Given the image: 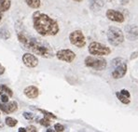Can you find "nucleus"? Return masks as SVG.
<instances>
[{
  "mask_svg": "<svg viewBox=\"0 0 138 132\" xmlns=\"http://www.w3.org/2000/svg\"><path fill=\"white\" fill-rule=\"evenodd\" d=\"M18 39L25 49L31 50L36 55L43 58L53 57V51L51 49V46L46 42L40 41L23 32L18 33Z\"/></svg>",
  "mask_w": 138,
  "mask_h": 132,
  "instance_id": "obj_1",
  "label": "nucleus"
},
{
  "mask_svg": "<svg viewBox=\"0 0 138 132\" xmlns=\"http://www.w3.org/2000/svg\"><path fill=\"white\" fill-rule=\"evenodd\" d=\"M34 28L42 36H52L59 33V25L55 20L44 14L36 11L33 14Z\"/></svg>",
  "mask_w": 138,
  "mask_h": 132,
  "instance_id": "obj_2",
  "label": "nucleus"
},
{
  "mask_svg": "<svg viewBox=\"0 0 138 132\" xmlns=\"http://www.w3.org/2000/svg\"><path fill=\"white\" fill-rule=\"evenodd\" d=\"M111 75L115 79L122 78L127 73V65L125 63V61L121 58L114 59L111 62Z\"/></svg>",
  "mask_w": 138,
  "mask_h": 132,
  "instance_id": "obj_3",
  "label": "nucleus"
},
{
  "mask_svg": "<svg viewBox=\"0 0 138 132\" xmlns=\"http://www.w3.org/2000/svg\"><path fill=\"white\" fill-rule=\"evenodd\" d=\"M107 39L112 46H118L124 41V35L120 28L111 26L107 31Z\"/></svg>",
  "mask_w": 138,
  "mask_h": 132,
  "instance_id": "obj_4",
  "label": "nucleus"
},
{
  "mask_svg": "<svg viewBox=\"0 0 138 132\" xmlns=\"http://www.w3.org/2000/svg\"><path fill=\"white\" fill-rule=\"evenodd\" d=\"M84 63L89 68H92L97 71L105 70V67H106V61L105 59L92 57V56H89V57L86 58L84 61Z\"/></svg>",
  "mask_w": 138,
  "mask_h": 132,
  "instance_id": "obj_5",
  "label": "nucleus"
},
{
  "mask_svg": "<svg viewBox=\"0 0 138 132\" xmlns=\"http://www.w3.org/2000/svg\"><path fill=\"white\" fill-rule=\"evenodd\" d=\"M89 52L94 56H106L111 53V49L101 43L92 42L89 46Z\"/></svg>",
  "mask_w": 138,
  "mask_h": 132,
  "instance_id": "obj_6",
  "label": "nucleus"
},
{
  "mask_svg": "<svg viewBox=\"0 0 138 132\" xmlns=\"http://www.w3.org/2000/svg\"><path fill=\"white\" fill-rule=\"evenodd\" d=\"M69 40L72 45L76 46L77 48H79V49L84 48L86 46V38L80 30H76V31L72 32L69 35Z\"/></svg>",
  "mask_w": 138,
  "mask_h": 132,
  "instance_id": "obj_7",
  "label": "nucleus"
},
{
  "mask_svg": "<svg viewBox=\"0 0 138 132\" xmlns=\"http://www.w3.org/2000/svg\"><path fill=\"white\" fill-rule=\"evenodd\" d=\"M56 57L58 58V60H60V61L70 63L76 59V54L70 49H61V50L57 51Z\"/></svg>",
  "mask_w": 138,
  "mask_h": 132,
  "instance_id": "obj_8",
  "label": "nucleus"
},
{
  "mask_svg": "<svg viewBox=\"0 0 138 132\" xmlns=\"http://www.w3.org/2000/svg\"><path fill=\"white\" fill-rule=\"evenodd\" d=\"M22 62L28 68H35L38 64V60L35 55L31 53H25L22 55Z\"/></svg>",
  "mask_w": 138,
  "mask_h": 132,
  "instance_id": "obj_9",
  "label": "nucleus"
},
{
  "mask_svg": "<svg viewBox=\"0 0 138 132\" xmlns=\"http://www.w3.org/2000/svg\"><path fill=\"white\" fill-rule=\"evenodd\" d=\"M0 110L3 111L5 114L9 115V114L15 113L16 111L18 110V103H17L15 101H9L7 103L0 102Z\"/></svg>",
  "mask_w": 138,
  "mask_h": 132,
  "instance_id": "obj_10",
  "label": "nucleus"
},
{
  "mask_svg": "<svg viewBox=\"0 0 138 132\" xmlns=\"http://www.w3.org/2000/svg\"><path fill=\"white\" fill-rule=\"evenodd\" d=\"M105 15L112 22H124V16L120 11L114 10V9H108L106 11V13H105Z\"/></svg>",
  "mask_w": 138,
  "mask_h": 132,
  "instance_id": "obj_11",
  "label": "nucleus"
},
{
  "mask_svg": "<svg viewBox=\"0 0 138 132\" xmlns=\"http://www.w3.org/2000/svg\"><path fill=\"white\" fill-rule=\"evenodd\" d=\"M127 38L130 40H136L138 38V27L136 25H128L125 29Z\"/></svg>",
  "mask_w": 138,
  "mask_h": 132,
  "instance_id": "obj_12",
  "label": "nucleus"
},
{
  "mask_svg": "<svg viewBox=\"0 0 138 132\" xmlns=\"http://www.w3.org/2000/svg\"><path fill=\"white\" fill-rule=\"evenodd\" d=\"M23 94L28 99H36L39 95V90L35 86H28L23 89Z\"/></svg>",
  "mask_w": 138,
  "mask_h": 132,
  "instance_id": "obj_13",
  "label": "nucleus"
},
{
  "mask_svg": "<svg viewBox=\"0 0 138 132\" xmlns=\"http://www.w3.org/2000/svg\"><path fill=\"white\" fill-rule=\"evenodd\" d=\"M116 96L118 100H120V102H122L123 104H129L131 102V94L126 89H122L116 92Z\"/></svg>",
  "mask_w": 138,
  "mask_h": 132,
  "instance_id": "obj_14",
  "label": "nucleus"
},
{
  "mask_svg": "<svg viewBox=\"0 0 138 132\" xmlns=\"http://www.w3.org/2000/svg\"><path fill=\"white\" fill-rule=\"evenodd\" d=\"M11 0H0V22L2 21L3 14L10 9Z\"/></svg>",
  "mask_w": 138,
  "mask_h": 132,
  "instance_id": "obj_15",
  "label": "nucleus"
},
{
  "mask_svg": "<svg viewBox=\"0 0 138 132\" xmlns=\"http://www.w3.org/2000/svg\"><path fill=\"white\" fill-rule=\"evenodd\" d=\"M90 7L92 10H99L104 7V0H91Z\"/></svg>",
  "mask_w": 138,
  "mask_h": 132,
  "instance_id": "obj_16",
  "label": "nucleus"
},
{
  "mask_svg": "<svg viewBox=\"0 0 138 132\" xmlns=\"http://www.w3.org/2000/svg\"><path fill=\"white\" fill-rule=\"evenodd\" d=\"M25 3L27 4L28 7H30L31 9H38L41 5V2L40 0H25Z\"/></svg>",
  "mask_w": 138,
  "mask_h": 132,
  "instance_id": "obj_17",
  "label": "nucleus"
},
{
  "mask_svg": "<svg viewBox=\"0 0 138 132\" xmlns=\"http://www.w3.org/2000/svg\"><path fill=\"white\" fill-rule=\"evenodd\" d=\"M10 36H11V35L8 29L4 28V27L0 28V38H2V39H4V40H8L10 38Z\"/></svg>",
  "mask_w": 138,
  "mask_h": 132,
  "instance_id": "obj_18",
  "label": "nucleus"
},
{
  "mask_svg": "<svg viewBox=\"0 0 138 132\" xmlns=\"http://www.w3.org/2000/svg\"><path fill=\"white\" fill-rule=\"evenodd\" d=\"M2 93H7L9 97L13 96V92L9 87H7L6 85H3V84H0V96H1Z\"/></svg>",
  "mask_w": 138,
  "mask_h": 132,
  "instance_id": "obj_19",
  "label": "nucleus"
},
{
  "mask_svg": "<svg viewBox=\"0 0 138 132\" xmlns=\"http://www.w3.org/2000/svg\"><path fill=\"white\" fill-rule=\"evenodd\" d=\"M5 121H6V125L9 126V127H10V128H13V127H15V126L17 125V123H18V121H17L16 119L12 118V117H9V116L6 117Z\"/></svg>",
  "mask_w": 138,
  "mask_h": 132,
  "instance_id": "obj_20",
  "label": "nucleus"
},
{
  "mask_svg": "<svg viewBox=\"0 0 138 132\" xmlns=\"http://www.w3.org/2000/svg\"><path fill=\"white\" fill-rule=\"evenodd\" d=\"M38 123L41 126H43V127H49V126L51 125V118L45 116L44 118L39 119V120H38Z\"/></svg>",
  "mask_w": 138,
  "mask_h": 132,
  "instance_id": "obj_21",
  "label": "nucleus"
},
{
  "mask_svg": "<svg viewBox=\"0 0 138 132\" xmlns=\"http://www.w3.org/2000/svg\"><path fill=\"white\" fill-rule=\"evenodd\" d=\"M37 111H39V112H41L42 114H44L45 116H47L49 117V118H53V119H56V116L55 115L52 114V113H49V112H47V111H45V110H42V109H36Z\"/></svg>",
  "mask_w": 138,
  "mask_h": 132,
  "instance_id": "obj_22",
  "label": "nucleus"
},
{
  "mask_svg": "<svg viewBox=\"0 0 138 132\" xmlns=\"http://www.w3.org/2000/svg\"><path fill=\"white\" fill-rule=\"evenodd\" d=\"M0 99H1V101H2L3 103H7L9 101V96L7 93H2L1 96H0Z\"/></svg>",
  "mask_w": 138,
  "mask_h": 132,
  "instance_id": "obj_23",
  "label": "nucleus"
},
{
  "mask_svg": "<svg viewBox=\"0 0 138 132\" xmlns=\"http://www.w3.org/2000/svg\"><path fill=\"white\" fill-rule=\"evenodd\" d=\"M54 130L55 131H57V132H62V131H64L65 130V127L62 125H61V124H55L54 125Z\"/></svg>",
  "mask_w": 138,
  "mask_h": 132,
  "instance_id": "obj_24",
  "label": "nucleus"
},
{
  "mask_svg": "<svg viewBox=\"0 0 138 132\" xmlns=\"http://www.w3.org/2000/svg\"><path fill=\"white\" fill-rule=\"evenodd\" d=\"M23 117H24L25 119H27V120H33L34 119V114H32V113H23Z\"/></svg>",
  "mask_w": 138,
  "mask_h": 132,
  "instance_id": "obj_25",
  "label": "nucleus"
},
{
  "mask_svg": "<svg viewBox=\"0 0 138 132\" xmlns=\"http://www.w3.org/2000/svg\"><path fill=\"white\" fill-rule=\"evenodd\" d=\"M26 131H29V132H36L37 129H36V127H34V126H29V127H27L26 128Z\"/></svg>",
  "mask_w": 138,
  "mask_h": 132,
  "instance_id": "obj_26",
  "label": "nucleus"
},
{
  "mask_svg": "<svg viewBox=\"0 0 138 132\" xmlns=\"http://www.w3.org/2000/svg\"><path fill=\"white\" fill-rule=\"evenodd\" d=\"M4 73H5V67L0 64V75H2Z\"/></svg>",
  "mask_w": 138,
  "mask_h": 132,
  "instance_id": "obj_27",
  "label": "nucleus"
},
{
  "mask_svg": "<svg viewBox=\"0 0 138 132\" xmlns=\"http://www.w3.org/2000/svg\"><path fill=\"white\" fill-rule=\"evenodd\" d=\"M18 131H19V132H22V131L25 132V131H26V128H19V129H18Z\"/></svg>",
  "mask_w": 138,
  "mask_h": 132,
  "instance_id": "obj_28",
  "label": "nucleus"
},
{
  "mask_svg": "<svg viewBox=\"0 0 138 132\" xmlns=\"http://www.w3.org/2000/svg\"><path fill=\"white\" fill-rule=\"evenodd\" d=\"M3 127H4V124L0 121V128H3Z\"/></svg>",
  "mask_w": 138,
  "mask_h": 132,
  "instance_id": "obj_29",
  "label": "nucleus"
},
{
  "mask_svg": "<svg viewBox=\"0 0 138 132\" xmlns=\"http://www.w3.org/2000/svg\"><path fill=\"white\" fill-rule=\"evenodd\" d=\"M74 1H76V2H81L82 0H74Z\"/></svg>",
  "mask_w": 138,
  "mask_h": 132,
  "instance_id": "obj_30",
  "label": "nucleus"
}]
</instances>
